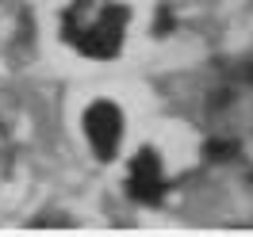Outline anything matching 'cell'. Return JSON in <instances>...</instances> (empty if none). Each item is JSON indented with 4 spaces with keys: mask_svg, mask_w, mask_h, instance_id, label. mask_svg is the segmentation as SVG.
Instances as JSON below:
<instances>
[{
    "mask_svg": "<svg viewBox=\"0 0 253 237\" xmlns=\"http://www.w3.org/2000/svg\"><path fill=\"white\" fill-rule=\"evenodd\" d=\"M130 188H134V195H142V199H154V195L161 191V172H158V157H154V153L134 157V169H130Z\"/></svg>",
    "mask_w": 253,
    "mask_h": 237,
    "instance_id": "obj_2",
    "label": "cell"
},
{
    "mask_svg": "<svg viewBox=\"0 0 253 237\" xmlns=\"http://www.w3.org/2000/svg\"><path fill=\"white\" fill-rule=\"evenodd\" d=\"M119 130H123V119H119V111L111 107V103L88 107V115H84V134H88V142H92L96 157H111V153H115Z\"/></svg>",
    "mask_w": 253,
    "mask_h": 237,
    "instance_id": "obj_1",
    "label": "cell"
}]
</instances>
